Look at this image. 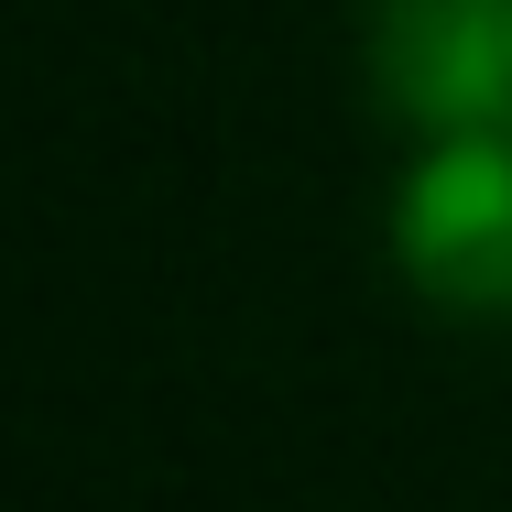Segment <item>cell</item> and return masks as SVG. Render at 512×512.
<instances>
[{
	"instance_id": "cell-1",
	"label": "cell",
	"mask_w": 512,
	"mask_h": 512,
	"mask_svg": "<svg viewBox=\"0 0 512 512\" xmlns=\"http://www.w3.org/2000/svg\"><path fill=\"white\" fill-rule=\"evenodd\" d=\"M393 262L447 316H512V131L425 142L393 197Z\"/></svg>"
},
{
	"instance_id": "cell-2",
	"label": "cell",
	"mask_w": 512,
	"mask_h": 512,
	"mask_svg": "<svg viewBox=\"0 0 512 512\" xmlns=\"http://www.w3.org/2000/svg\"><path fill=\"white\" fill-rule=\"evenodd\" d=\"M371 88L425 142L512 131V0H382Z\"/></svg>"
}]
</instances>
